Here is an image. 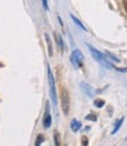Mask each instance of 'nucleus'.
Instances as JSON below:
<instances>
[{"mask_svg":"<svg viewBox=\"0 0 127 146\" xmlns=\"http://www.w3.org/2000/svg\"><path fill=\"white\" fill-rule=\"evenodd\" d=\"M89 51H91V53H92L93 58H94L97 61H99L100 64H103V65H104L105 67H107V68H112V67H113L112 64L107 61V57L105 56L104 53L99 52L98 50H95V48H94V47H92V46H89Z\"/></svg>","mask_w":127,"mask_h":146,"instance_id":"obj_1","label":"nucleus"},{"mask_svg":"<svg viewBox=\"0 0 127 146\" xmlns=\"http://www.w3.org/2000/svg\"><path fill=\"white\" fill-rule=\"evenodd\" d=\"M61 107L66 115L69 113V94L66 88L61 90Z\"/></svg>","mask_w":127,"mask_h":146,"instance_id":"obj_2","label":"nucleus"},{"mask_svg":"<svg viewBox=\"0 0 127 146\" xmlns=\"http://www.w3.org/2000/svg\"><path fill=\"white\" fill-rule=\"evenodd\" d=\"M47 72H48V83H50L51 98H52L53 105L56 106V105H57V92H56V84H54V78H53V74H52V72H51L50 67L47 68Z\"/></svg>","mask_w":127,"mask_h":146,"instance_id":"obj_3","label":"nucleus"},{"mask_svg":"<svg viewBox=\"0 0 127 146\" xmlns=\"http://www.w3.org/2000/svg\"><path fill=\"white\" fill-rule=\"evenodd\" d=\"M83 60H84L83 53H81L79 50L73 51V53H72V56H71V62L73 64V66L75 68H78V67H80L81 65H83Z\"/></svg>","mask_w":127,"mask_h":146,"instance_id":"obj_4","label":"nucleus"},{"mask_svg":"<svg viewBox=\"0 0 127 146\" xmlns=\"http://www.w3.org/2000/svg\"><path fill=\"white\" fill-rule=\"evenodd\" d=\"M51 123H52V118H51V114H50V105L47 104L46 105V112H45V117H44V120H42L45 129H48V127L51 126Z\"/></svg>","mask_w":127,"mask_h":146,"instance_id":"obj_5","label":"nucleus"},{"mask_svg":"<svg viewBox=\"0 0 127 146\" xmlns=\"http://www.w3.org/2000/svg\"><path fill=\"white\" fill-rule=\"evenodd\" d=\"M45 40H46V44H47V47H48V56L52 57L53 56V47H52V41L50 39V35L47 33H45Z\"/></svg>","mask_w":127,"mask_h":146,"instance_id":"obj_6","label":"nucleus"},{"mask_svg":"<svg viewBox=\"0 0 127 146\" xmlns=\"http://www.w3.org/2000/svg\"><path fill=\"white\" fill-rule=\"evenodd\" d=\"M71 129L73 132H78L81 129V123H79L77 119H73L71 121Z\"/></svg>","mask_w":127,"mask_h":146,"instance_id":"obj_7","label":"nucleus"},{"mask_svg":"<svg viewBox=\"0 0 127 146\" xmlns=\"http://www.w3.org/2000/svg\"><path fill=\"white\" fill-rule=\"evenodd\" d=\"M54 36H56V41H57V44H58V47H59V50L62 52V50H64V42H62V39H61L60 34H58V33H54Z\"/></svg>","mask_w":127,"mask_h":146,"instance_id":"obj_8","label":"nucleus"},{"mask_svg":"<svg viewBox=\"0 0 127 146\" xmlns=\"http://www.w3.org/2000/svg\"><path fill=\"white\" fill-rule=\"evenodd\" d=\"M122 121H124V118H120L119 120L116 121V124H115V126H114V129H113V131H112V134H115L116 132H118V130L121 127V125H122Z\"/></svg>","mask_w":127,"mask_h":146,"instance_id":"obj_9","label":"nucleus"},{"mask_svg":"<svg viewBox=\"0 0 127 146\" xmlns=\"http://www.w3.org/2000/svg\"><path fill=\"white\" fill-rule=\"evenodd\" d=\"M54 144L56 146H60L61 145V139H60V134L58 132L54 133Z\"/></svg>","mask_w":127,"mask_h":146,"instance_id":"obj_10","label":"nucleus"},{"mask_svg":"<svg viewBox=\"0 0 127 146\" xmlns=\"http://www.w3.org/2000/svg\"><path fill=\"white\" fill-rule=\"evenodd\" d=\"M71 18H72V19H73V21H74V23H75V24H77V25H78V26L80 27V29H81V30H83V31H86V29H85V26H84L83 24H81V21H79V20L77 19V18H75L74 15H72V14H71Z\"/></svg>","mask_w":127,"mask_h":146,"instance_id":"obj_11","label":"nucleus"},{"mask_svg":"<svg viewBox=\"0 0 127 146\" xmlns=\"http://www.w3.org/2000/svg\"><path fill=\"white\" fill-rule=\"evenodd\" d=\"M94 105H95L97 107H103V106L105 105V100H103V99H97V100H94Z\"/></svg>","mask_w":127,"mask_h":146,"instance_id":"obj_12","label":"nucleus"},{"mask_svg":"<svg viewBox=\"0 0 127 146\" xmlns=\"http://www.w3.org/2000/svg\"><path fill=\"white\" fill-rule=\"evenodd\" d=\"M42 140H44V135L42 134H39L37 137V140H35V146H40L41 143H42Z\"/></svg>","mask_w":127,"mask_h":146,"instance_id":"obj_13","label":"nucleus"},{"mask_svg":"<svg viewBox=\"0 0 127 146\" xmlns=\"http://www.w3.org/2000/svg\"><path fill=\"white\" fill-rule=\"evenodd\" d=\"M81 141H83V146H87L88 145V138H87L86 135L81 137Z\"/></svg>","mask_w":127,"mask_h":146,"instance_id":"obj_14","label":"nucleus"},{"mask_svg":"<svg viewBox=\"0 0 127 146\" xmlns=\"http://www.w3.org/2000/svg\"><path fill=\"white\" fill-rule=\"evenodd\" d=\"M86 119H87V120H93V121H95V120H97V115H94V114H88V115H86Z\"/></svg>","mask_w":127,"mask_h":146,"instance_id":"obj_15","label":"nucleus"},{"mask_svg":"<svg viewBox=\"0 0 127 146\" xmlns=\"http://www.w3.org/2000/svg\"><path fill=\"white\" fill-rule=\"evenodd\" d=\"M42 5L45 7V10H48V4H47V0H42Z\"/></svg>","mask_w":127,"mask_h":146,"instance_id":"obj_16","label":"nucleus"},{"mask_svg":"<svg viewBox=\"0 0 127 146\" xmlns=\"http://www.w3.org/2000/svg\"><path fill=\"white\" fill-rule=\"evenodd\" d=\"M125 8H126V11H127V0H125Z\"/></svg>","mask_w":127,"mask_h":146,"instance_id":"obj_17","label":"nucleus"}]
</instances>
